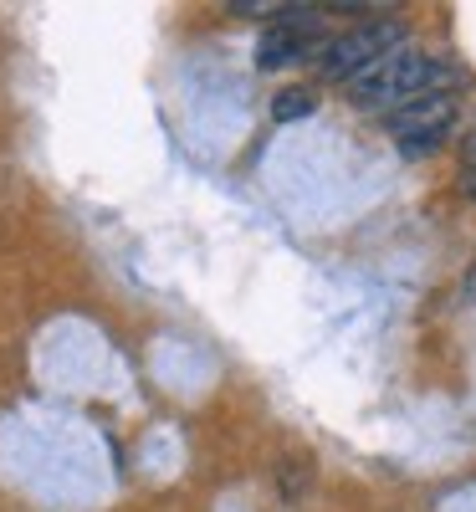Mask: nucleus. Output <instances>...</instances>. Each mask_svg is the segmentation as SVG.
I'll use <instances>...</instances> for the list:
<instances>
[{"mask_svg":"<svg viewBox=\"0 0 476 512\" xmlns=\"http://www.w3.org/2000/svg\"><path fill=\"white\" fill-rule=\"evenodd\" d=\"M313 113H318L313 88H282L272 98V123H297V118H313Z\"/></svg>","mask_w":476,"mask_h":512,"instance_id":"39448f33","label":"nucleus"},{"mask_svg":"<svg viewBox=\"0 0 476 512\" xmlns=\"http://www.w3.org/2000/svg\"><path fill=\"white\" fill-rule=\"evenodd\" d=\"M302 52H308V31H302V26H287V21H277L262 41H256V67H262V72H277V67L297 62Z\"/></svg>","mask_w":476,"mask_h":512,"instance_id":"20e7f679","label":"nucleus"},{"mask_svg":"<svg viewBox=\"0 0 476 512\" xmlns=\"http://www.w3.org/2000/svg\"><path fill=\"white\" fill-rule=\"evenodd\" d=\"M436 82H441L436 57H425L415 47H395L384 62H374L369 72H359L349 82V103H359V108H400L420 93H436Z\"/></svg>","mask_w":476,"mask_h":512,"instance_id":"f257e3e1","label":"nucleus"},{"mask_svg":"<svg viewBox=\"0 0 476 512\" xmlns=\"http://www.w3.org/2000/svg\"><path fill=\"white\" fill-rule=\"evenodd\" d=\"M461 154H466V164L476 169V128H471V134H466V144H461Z\"/></svg>","mask_w":476,"mask_h":512,"instance_id":"423d86ee","label":"nucleus"},{"mask_svg":"<svg viewBox=\"0 0 476 512\" xmlns=\"http://www.w3.org/2000/svg\"><path fill=\"white\" fill-rule=\"evenodd\" d=\"M451 123H456V98L446 88L436 93H420L400 108H389L384 128H389V139H400L410 149H430V144H441L451 134Z\"/></svg>","mask_w":476,"mask_h":512,"instance_id":"7ed1b4c3","label":"nucleus"},{"mask_svg":"<svg viewBox=\"0 0 476 512\" xmlns=\"http://www.w3.org/2000/svg\"><path fill=\"white\" fill-rule=\"evenodd\" d=\"M405 41V26L400 21H369V26H354L333 36L328 47L318 52V72L328 82H354L359 72H369L374 62H384L389 52H395Z\"/></svg>","mask_w":476,"mask_h":512,"instance_id":"f03ea898","label":"nucleus"}]
</instances>
